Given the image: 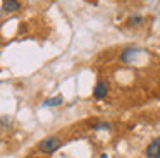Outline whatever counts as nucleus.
<instances>
[{
    "instance_id": "obj_1",
    "label": "nucleus",
    "mask_w": 160,
    "mask_h": 158,
    "mask_svg": "<svg viewBox=\"0 0 160 158\" xmlns=\"http://www.w3.org/2000/svg\"><path fill=\"white\" fill-rule=\"evenodd\" d=\"M62 146V139H59L57 136H50V137H45L43 141H40L38 144V150L42 153H53L55 150Z\"/></svg>"
},
{
    "instance_id": "obj_4",
    "label": "nucleus",
    "mask_w": 160,
    "mask_h": 158,
    "mask_svg": "<svg viewBox=\"0 0 160 158\" xmlns=\"http://www.w3.org/2000/svg\"><path fill=\"white\" fill-rule=\"evenodd\" d=\"M2 9H4L5 12H18V10L21 9V2H19V0H4Z\"/></svg>"
},
{
    "instance_id": "obj_6",
    "label": "nucleus",
    "mask_w": 160,
    "mask_h": 158,
    "mask_svg": "<svg viewBox=\"0 0 160 158\" xmlns=\"http://www.w3.org/2000/svg\"><path fill=\"white\" fill-rule=\"evenodd\" d=\"M95 129H110V126H108V124H105V122H100V124H97V126H95Z\"/></svg>"
},
{
    "instance_id": "obj_5",
    "label": "nucleus",
    "mask_w": 160,
    "mask_h": 158,
    "mask_svg": "<svg viewBox=\"0 0 160 158\" xmlns=\"http://www.w3.org/2000/svg\"><path fill=\"white\" fill-rule=\"evenodd\" d=\"M60 103H62V96H55V98L47 100L45 105H48V106H57V105H60Z\"/></svg>"
},
{
    "instance_id": "obj_2",
    "label": "nucleus",
    "mask_w": 160,
    "mask_h": 158,
    "mask_svg": "<svg viewBox=\"0 0 160 158\" xmlns=\"http://www.w3.org/2000/svg\"><path fill=\"white\" fill-rule=\"evenodd\" d=\"M146 158H160V137L153 139L146 148Z\"/></svg>"
},
{
    "instance_id": "obj_3",
    "label": "nucleus",
    "mask_w": 160,
    "mask_h": 158,
    "mask_svg": "<svg viewBox=\"0 0 160 158\" xmlns=\"http://www.w3.org/2000/svg\"><path fill=\"white\" fill-rule=\"evenodd\" d=\"M107 93H108L107 82H105V81L97 82V86H95V89H93V96H95V98H97V100H102V98H105V96H107Z\"/></svg>"
}]
</instances>
